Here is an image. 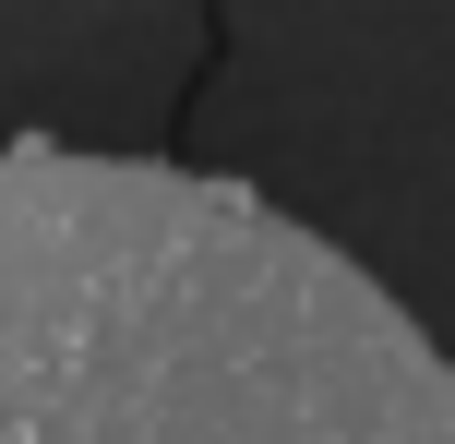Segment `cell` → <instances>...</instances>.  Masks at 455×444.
Listing matches in <instances>:
<instances>
[{"instance_id": "6da1fadb", "label": "cell", "mask_w": 455, "mask_h": 444, "mask_svg": "<svg viewBox=\"0 0 455 444\" xmlns=\"http://www.w3.org/2000/svg\"><path fill=\"white\" fill-rule=\"evenodd\" d=\"M0 444H455V360L251 181L0 144Z\"/></svg>"}]
</instances>
